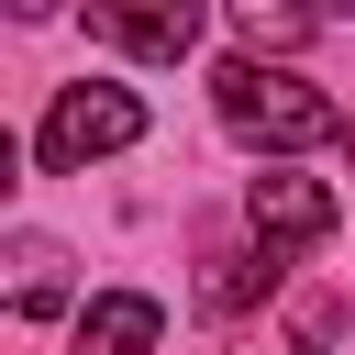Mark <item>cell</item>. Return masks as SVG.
I'll return each instance as SVG.
<instances>
[{
  "label": "cell",
  "mask_w": 355,
  "mask_h": 355,
  "mask_svg": "<svg viewBox=\"0 0 355 355\" xmlns=\"http://www.w3.org/2000/svg\"><path fill=\"white\" fill-rule=\"evenodd\" d=\"M211 111H222L244 144H266V155H311V144H333V133H344V111H333L288 55H255V44L211 67Z\"/></svg>",
  "instance_id": "6da1fadb"
},
{
  "label": "cell",
  "mask_w": 355,
  "mask_h": 355,
  "mask_svg": "<svg viewBox=\"0 0 355 355\" xmlns=\"http://www.w3.org/2000/svg\"><path fill=\"white\" fill-rule=\"evenodd\" d=\"M133 133H144V100H133V89H111V78H78V89H55V111H44V133H33V155H44L55 178H78V166L122 155Z\"/></svg>",
  "instance_id": "7a4b0ae2"
},
{
  "label": "cell",
  "mask_w": 355,
  "mask_h": 355,
  "mask_svg": "<svg viewBox=\"0 0 355 355\" xmlns=\"http://www.w3.org/2000/svg\"><path fill=\"white\" fill-rule=\"evenodd\" d=\"M333 222H344V200H333L322 178H300L288 155H266V178L244 189V233H255L266 255H311V244H333Z\"/></svg>",
  "instance_id": "3957f363"
},
{
  "label": "cell",
  "mask_w": 355,
  "mask_h": 355,
  "mask_svg": "<svg viewBox=\"0 0 355 355\" xmlns=\"http://www.w3.org/2000/svg\"><path fill=\"white\" fill-rule=\"evenodd\" d=\"M200 11H211V0H89V22H100L122 55H155V67H178V55L200 44Z\"/></svg>",
  "instance_id": "277c9868"
},
{
  "label": "cell",
  "mask_w": 355,
  "mask_h": 355,
  "mask_svg": "<svg viewBox=\"0 0 355 355\" xmlns=\"http://www.w3.org/2000/svg\"><path fill=\"white\" fill-rule=\"evenodd\" d=\"M155 333H166V311L144 288H100L78 311V355H155Z\"/></svg>",
  "instance_id": "5b68a950"
},
{
  "label": "cell",
  "mask_w": 355,
  "mask_h": 355,
  "mask_svg": "<svg viewBox=\"0 0 355 355\" xmlns=\"http://www.w3.org/2000/svg\"><path fill=\"white\" fill-rule=\"evenodd\" d=\"M67 311V244L11 233V322H55Z\"/></svg>",
  "instance_id": "8992f818"
},
{
  "label": "cell",
  "mask_w": 355,
  "mask_h": 355,
  "mask_svg": "<svg viewBox=\"0 0 355 355\" xmlns=\"http://www.w3.org/2000/svg\"><path fill=\"white\" fill-rule=\"evenodd\" d=\"M222 22H233V33L255 44V55H300L322 11H311V0H222Z\"/></svg>",
  "instance_id": "52a82bcc"
},
{
  "label": "cell",
  "mask_w": 355,
  "mask_h": 355,
  "mask_svg": "<svg viewBox=\"0 0 355 355\" xmlns=\"http://www.w3.org/2000/svg\"><path fill=\"white\" fill-rule=\"evenodd\" d=\"M266 277H277V255H266V244H222V255H211V277H200V311H244Z\"/></svg>",
  "instance_id": "ba28073f"
},
{
  "label": "cell",
  "mask_w": 355,
  "mask_h": 355,
  "mask_svg": "<svg viewBox=\"0 0 355 355\" xmlns=\"http://www.w3.org/2000/svg\"><path fill=\"white\" fill-rule=\"evenodd\" d=\"M11 11H22V22H55V11H67V0H11Z\"/></svg>",
  "instance_id": "9c48e42d"
},
{
  "label": "cell",
  "mask_w": 355,
  "mask_h": 355,
  "mask_svg": "<svg viewBox=\"0 0 355 355\" xmlns=\"http://www.w3.org/2000/svg\"><path fill=\"white\" fill-rule=\"evenodd\" d=\"M344 155H355V122H344Z\"/></svg>",
  "instance_id": "30bf717a"
},
{
  "label": "cell",
  "mask_w": 355,
  "mask_h": 355,
  "mask_svg": "<svg viewBox=\"0 0 355 355\" xmlns=\"http://www.w3.org/2000/svg\"><path fill=\"white\" fill-rule=\"evenodd\" d=\"M344 11H355V0H344Z\"/></svg>",
  "instance_id": "8fae6325"
}]
</instances>
